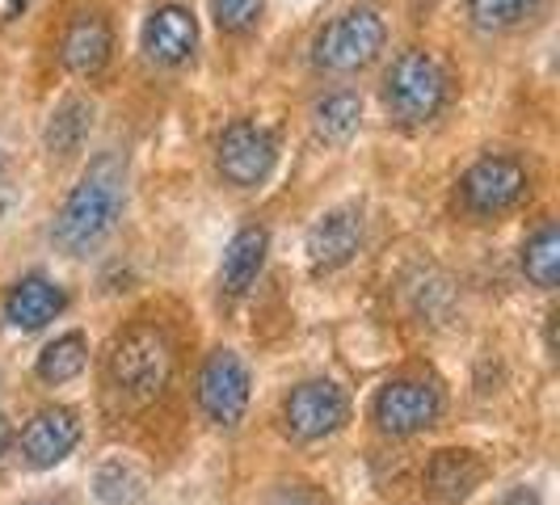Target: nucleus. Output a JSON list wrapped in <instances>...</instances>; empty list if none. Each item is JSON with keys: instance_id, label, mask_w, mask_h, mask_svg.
Returning a JSON list of instances; mask_svg holds the SVG:
<instances>
[{"instance_id": "1", "label": "nucleus", "mask_w": 560, "mask_h": 505, "mask_svg": "<svg viewBox=\"0 0 560 505\" xmlns=\"http://www.w3.org/2000/svg\"><path fill=\"white\" fill-rule=\"evenodd\" d=\"M122 207H127V161L118 152H102L89 161L72 195L63 198L51 236L68 257H84L110 236Z\"/></svg>"}, {"instance_id": "2", "label": "nucleus", "mask_w": 560, "mask_h": 505, "mask_svg": "<svg viewBox=\"0 0 560 505\" xmlns=\"http://www.w3.org/2000/svg\"><path fill=\"white\" fill-rule=\"evenodd\" d=\"M110 379L131 404H152L173 379V341L161 325L140 320L114 341Z\"/></svg>"}, {"instance_id": "3", "label": "nucleus", "mask_w": 560, "mask_h": 505, "mask_svg": "<svg viewBox=\"0 0 560 505\" xmlns=\"http://www.w3.org/2000/svg\"><path fill=\"white\" fill-rule=\"evenodd\" d=\"M447 72L430 51H400L393 68L384 72V110L393 114L400 127H425L447 106Z\"/></svg>"}, {"instance_id": "4", "label": "nucleus", "mask_w": 560, "mask_h": 505, "mask_svg": "<svg viewBox=\"0 0 560 505\" xmlns=\"http://www.w3.org/2000/svg\"><path fill=\"white\" fill-rule=\"evenodd\" d=\"M384 43H388V26H384V17L375 9H346L341 17H334L316 34L312 59H316V68L346 77V72L366 68L384 51Z\"/></svg>"}, {"instance_id": "5", "label": "nucleus", "mask_w": 560, "mask_h": 505, "mask_svg": "<svg viewBox=\"0 0 560 505\" xmlns=\"http://www.w3.org/2000/svg\"><path fill=\"white\" fill-rule=\"evenodd\" d=\"M279 165V136L261 122L236 118L228 122L224 136L215 140V168L228 186L236 190H257L270 181V173Z\"/></svg>"}, {"instance_id": "6", "label": "nucleus", "mask_w": 560, "mask_h": 505, "mask_svg": "<svg viewBox=\"0 0 560 505\" xmlns=\"http://www.w3.org/2000/svg\"><path fill=\"white\" fill-rule=\"evenodd\" d=\"M527 186H532V177L514 156H480L477 165L459 177V207L472 220H498L527 198Z\"/></svg>"}, {"instance_id": "7", "label": "nucleus", "mask_w": 560, "mask_h": 505, "mask_svg": "<svg viewBox=\"0 0 560 505\" xmlns=\"http://www.w3.org/2000/svg\"><path fill=\"white\" fill-rule=\"evenodd\" d=\"M198 409L207 413L211 425L232 430L249 409V366L241 363L232 350H215L202 375H198Z\"/></svg>"}, {"instance_id": "8", "label": "nucleus", "mask_w": 560, "mask_h": 505, "mask_svg": "<svg viewBox=\"0 0 560 505\" xmlns=\"http://www.w3.org/2000/svg\"><path fill=\"white\" fill-rule=\"evenodd\" d=\"M346 421V396L334 379H308L282 400V425L295 443H320L341 430Z\"/></svg>"}, {"instance_id": "9", "label": "nucleus", "mask_w": 560, "mask_h": 505, "mask_svg": "<svg viewBox=\"0 0 560 505\" xmlns=\"http://www.w3.org/2000/svg\"><path fill=\"white\" fill-rule=\"evenodd\" d=\"M375 425L393 438H413L421 430H430L443 413V396L430 388L425 379H393L375 396Z\"/></svg>"}, {"instance_id": "10", "label": "nucleus", "mask_w": 560, "mask_h": 505, "mask_svg": "<svg viewBox=\"0 0 560 505\" xmlns=\"http://www.w3.org/2000/svg\"><path fill=\"white\" fill-rule=\"evenodd\" d=\"M81 443V421L72 409L51 404V409H38L22 430V463L30 472H51L56 463H63Z\"/></svg>"}, {"instance_id": "11", "label": "nucleus", "mask_w": 560, "mask_h": 505, "mask_svg": "<svg viewBox=\"0 0 560 505\" xmlns=\"http://www.w3.org/2000/svg\"><path fill=\"white\" fill-rule=\"evenodd\" d=\"M140 43H143V56L152 59V63H161V68H182V63H190L198 51L195 13H190L186 4H177V0L156 4V9L148 13V22H143Z\"/></svg>"}, {"instance_id": "12", "label": "nucleus", "mask_w": 560, "mask_h": 505, "mask_svg": "<svg viewBox=\"0 0 560 505\" xmlns=\"http://www.w3.org/2000/svg\"><path fill=\"white\" fill-rule=\"evenodd\" d=\"M110 56H114L110 22H106L102 13H77V17L68 22V30H63V38H59V59H63V68H68L72 77H81V81H93V77L106 72Z\"/></svg>"}, {"instance_id": "13", "label": "nucleus", "mask_w": 560, "mask_h": 505, "mask_svg": "<svg viewBox=\"0 0 560 505\" xmlns=\"http://www.w3.org/2000/svg\"><path fill=\"white\" fill-rule=\"evenodd\" d=\"M359 245H363V215L354 207H337L329 215H320L308 227V240H304L312 270H320V274L341 270L359 252Z\"/></svg>"}, {"instance_id": "14", "label": "nucleus", "mask_w": 560, "mask_h": 505, "mask_svg": "<svg viewBox=\"0 0 560 505\" xmlns=\"http://www.w3.org/2000/svg\"><path fill=\"white\" fill-rule=\"evenodd\" d=\"M63 304H68V295H63L59 282H51L47 274H26V279L13 282L9 295H4V320L18 333H38L63 312Z\"/></svg>"}, {"instance_id": "15", "label": "nucleus", "mask_w": 560, "mask_h": 505, "mask_svg": "<svg viewBox=\"0 0 560 505\" xmlns=\"http://www.w3.org/2000/svg\"><path fill=\"white\" fill-rule=\"evenodd\" d=\"M266 252H270V232L266 227H241L228 240L224 261H220V291L228 300L249 295V286L257 282L261 266H266Z\"/></svg>"}, {"instance_id": "16", "label": "nucleus", "mask_w": 560, "mask_h": 505, "mask_svg": "<svg viewBox=\"0 0 560 505\" xmlns=\"http://www.w3.org/2000/svg\"><path fill=\"white\" fill-rule=\"evenodd\" d=\"M485 480V463L472 450H439L425 468V489L439 505H459L468 502Z\"/></svg>"}, {"instance_id": "17", "label": "nucleus", "mask_w": 560, "mask_h": 505, "mask_svg": "<svg viewBox=\"0 0 560 505\" xmlns=\"http://www.w3.org/2000/svg\"><path fill=\"white\" fill-rule=\"evenodd\" d=\"M359 122H363V102L350 89H334L312 106V131L320 143H334V148L350 143L359 136Z\"/></svg>"}, {"instance_id": "18", "label": "nucleus", "mask_w": 560, "mask_h": 505, "mask_svg": "<svg viewBox=\"0 0 560 505\" xmlns=\"http://www.w3.org/2000/svg\"><path fill=\"white\" fill-rule=\"evenodd\" d=\"M89 127H93V106L84 102V97H68V102H59L56 114L47 118V152H56V156H72V152H81V143L89 140Z\"/></svg>"}, {"instance_id": "19", "label": "nucleus", "mask_w": 560, "mask_h": 505, "mask_svg": "<svg viewBox=\"0 0 560 505\" xmlns=\"http://www.w3.org/2000/svg\"><path fill=\"white\" fill-rule=\"evenodd\" d=\"M523 274L539 286V291H552L560 282V232L552 220L535 227L523 245Z\"/></svg>"}, {"instance_id": "20", "label": "nucleus", "mask_w": 560, "mask_h": 505, "mask_svg": "<svg viewBox=\"0 0 560 505\" xmlns=\"http://www.w3.org/2000/svg\"><path fill=\"white\" fill-rule=\"evenodd\" d=\"M84 363H89V341H84V333H63L56 337L43 354H38V363H34V375L43 379V384H68V379H77L84 371Z\"/></svg>"}, {"instance_id": "21", "label": "nucleus", "mask_w": 560, "mask_h": 505, "mask_svg": "<svg viewBox=\"0 0 560 505\" xmlns=\"http://www.w3.org/2000/svg\"><path fill=\"white\" fill-rule=\"evenodd\" d=\"M539 0H468V13L480 30H514L518 22H527Z\"/></svg>"}, {"instance_id": "22", "label": "nucleus", "mask_w": 560, "mask_h": 505, "mask_svg": "<svg viewBox=\"0 0 560 505\" xmlns=\"http://www.w3.org/2000/svg\"><path fill=\"white\" fill-rule=\"evenodd\" d=\"M143 497V477L127 463H106L97 472V502L102 505H136Z\"/></svg>"}, {"instance_id": "23", "label": "nucleus", "mask_w": 560, "mask_h": 505, "mask_svg": "<svg viewBox=\"0 0 560 505\" xmlns=\"http://www.w3.org/2000/svg\"><path fill=\"white\" fill-rule=\"evenodd\" d=\"M261 9H266V0H211V17H215V26L224 30V34H249L257 30L261 22Z\"/></svg>"}, {"instance_id": "24", "label": "nucleus", "mask_w": 560, "mask_h": 505, "mask_svg": "<svg viewBox=\"0 0 560 505\" xmlns=\"http://www.w3.org/2000/svg\"><path fill=\"white\" fill-rule=\"evenodd\" d=\"M266 505H320V497L312 489H279Z\"/></svg>"}, {"instance_id": "25", "label": "nucleus", "mask_w": 560, "mask_h": 505, "mask_svg": "<svg viewBox=\"0 0 560 505\" xmlns=\"http://www.w3.org/2000/svg\"><path fill=\"white\" fill-rule=\"evenodd\" d=\"M502 505H544V502H539V493H535V489L518 484V489H510V493H505Z\"/></svg>"}, {"instance_id": "26", "label": "nucleus", "mask_w": 560, "mask_h": 505, "mask_svg": "<svg viewBox=\"0 0 560 505\" xmlns=\"http://www.w3.org/2000/svg\"><path fill=\"white\" fill-rule=\"evenodd\" d=\"M9 443H13V430H9V421L0 418V455L9 450Z\"/></svg>"}, {"instance_id": "27", "label": "nucleus", "mask_w": 560, "mask_h": 505, "mask_svg": "<svg viewBox=\"0 0 560 505\" xmlns=\"http://www.w3.org/2000/svg\"><path fill=\"white\" fill-rule=\"evenodd\" d=\"M26 9V0H4V17H18Z\"/></svg>"}, {"instance_id": "28", "label": "nucleus", "mask_w": 560, "mask_h": 505, "mask_svg": "<svg viewBox=\"0 0 560 505\" xmlns=\"http://www.w3.org/2000/svg\"><path fill=\"white\" fill-rule=\"evenodd\" d=\"M30 505H56V502H30Z\"/></svg>"}]
</instances>
